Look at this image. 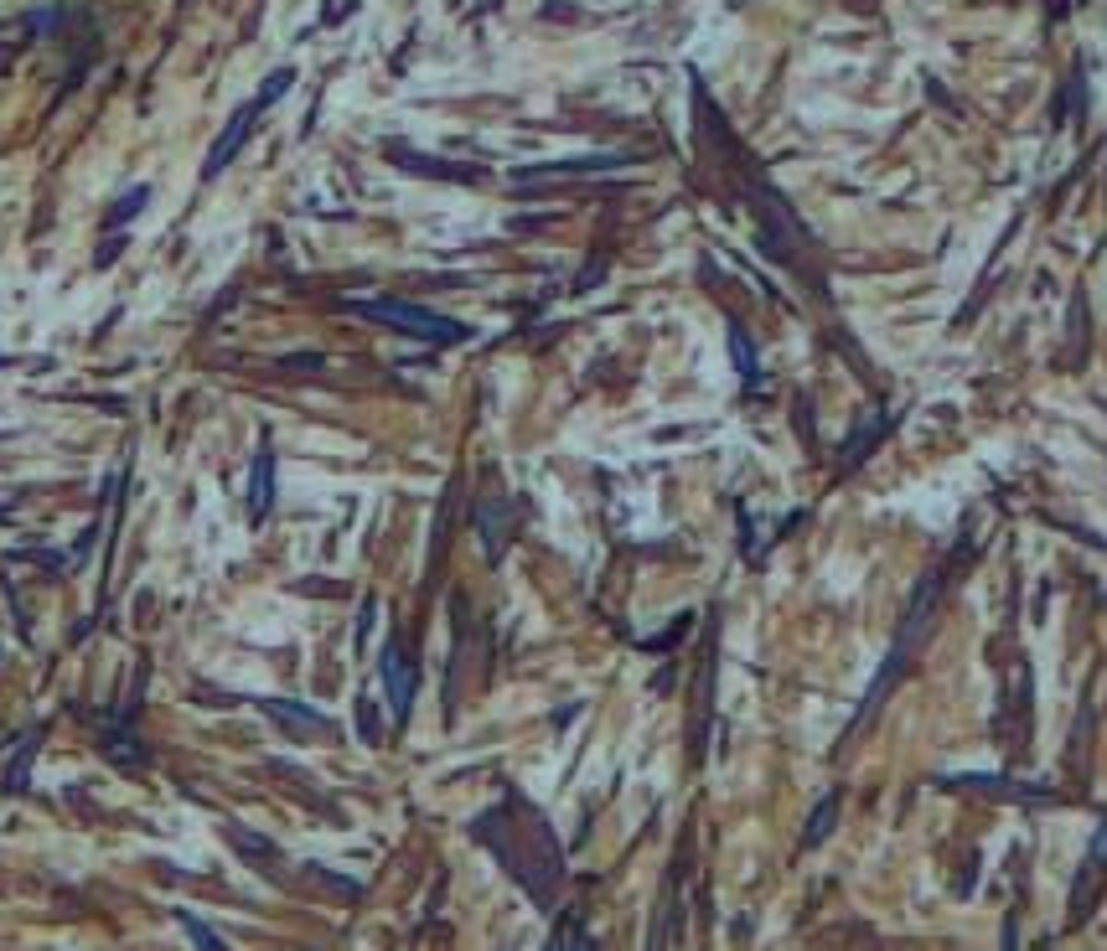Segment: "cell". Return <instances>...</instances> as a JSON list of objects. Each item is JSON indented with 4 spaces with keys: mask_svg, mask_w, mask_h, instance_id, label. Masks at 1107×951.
I'll list each match as a JSON object with an SVG mask.
<instances>
[{
    "mask_svg": "<svg viewBox=\"0 0 1107 951\" xmlns=\"http://www.w3.org/2000/svg\"><path fill=\"white\" fill-rule=\"evenodd\" d=\"M254 119H259V109H254V104H244V109H238V114L228 119V130L218 135V145L207 150V161H202V181H213V176H218V171H223V166L238 156V150H244V140H249V130H254Z\"/></svg>",
    "mask_w": 1107,
    "mask_h": 951,
    "instance_id": "3",
    "label": "cell"
},
{
    "mask_svg": "<svg viewBox=\"0 0 1107 951\" xmlns=\"http://www.w3.org/2000/svg\"><path fill=\"white\" fill-rule=\"evenodd\" d=\"M730 347H735V367L745 383H756V352H751V336H745L740 321H730Z\"/></svg>",
    "mask_w": 1107,
    "mask_h": 951,
    "instance_id": "11",
    "label": "cell"
},
{
    "mask_svg": "<svg viewBox=\"0 0 1107 951\" xmlns=\"http://www.w3.org/2000/svg\"><path fill=\"white\" fill-rule=\"evenodd\" d=\"M394 161L409 166V171H420V176H445V181H476V176H482L476 166H445V161H430V156H409V150H394Z\"/></svg>",
    "mask_w": 1107,
    "mask_h": 951,
    "instance_id": "9",
    "label": "cell"
},
{
    "mask_svg": "<svg viewBox=\"0 0 1107 951\" xmlns=\"http://www.w3.org/2000/svg\"><path fill=\"white\" fill-rule=\"evenodd\" d=\"M999 951H1020V926H1014V915H1004V931H999Z\"/></svg>",
    "mask_w": 1107,
    "mask_h": 951,
    "instance_id": "15",
    "label": "cell"
},
{
    "mask_svg": "<svg viewBox=\"0 0 1107 951\" xmlns=\"http://www.w3.org/2000/svg\"><path fill=\"white\" fill-rule=\"evenodd\" d=\"M575 951H595V936H590V931H580V941H575Z\"/></svg>",
    "mask_w": 1107,
    "mask_h": 951,
    "instance_id": "16",
    "label": "cell"
},
{
    "mask_svg": "<svg viewBox=\"0 0 1107 951\" xmlns=\"http://www.w3.org/2000/svg\"><path fill=\"white\" fill-rule=\"evenodd\" d=\"M145 202H151V187H130L125 197H119V202L109 207V218H104V228H109V233H114V228H125V223L135 218V212H140Z\"/></svg>",
    "mask_w": 1107,
    "mask_h": 951,
    "instance_id": "10",
    "label": "cell"
},
{
    "mask_svg": "<svg viewBox=\"0 0 1107 951\" xmlns=\"http://www.w3.org/2000/svg\"><path fill=\"white\" fill-rule=\"evenodd\" d=\"M839 807H844L839 791H823V796H818L813 817H807V827H802V848H823V843H828V833L839 827Z\"/></svg>",
    "mask_w": 1107,
    "mask_h": 951,
    "instance_id": "8",
    "label": "cell"
},
{
    "mask_svg": "<svg viewBox=\"0 0 1107 951\" xmlns=\"http://www.w3.org/2000/svg\"><path fill=\"white\" fill-rule=\"evenodd\" d=\"M885 429H890V414H864L859 424H854V440L839 450V471H854V466H864V455H870L880 440H885Z\"/></svg>",
    "mask_w": 1107,
    "mask_h": 951,
    "instance_id": "6",
    "label": "cell"
},
{
    "mask_svg": "<svg viewBox=\"0 0 1107 951\" xmlns=\"http://www.w3.org/2000/svg\"><path fill=\"white\" fill-rule=\"evenodd\" d=\"M1097 874H1102V827L1092 833V848L1082 858V874H1076V895H1071V920H1082V910L1097 900Z\"/></svg>",
    "mask_w": 1107,
    "mask_h": 951,
    "instance_id": "7",
    "label": "cell"
},
{
    "mask_svg": "<svg viewBox=\"0 0 1107 951\" xmlns=\"http://www.w3.org/2000/svg\"><path fill=\"white\" fill-rule=\"evenodd\" d=\"M580 931H585V926H580V915H575V910H564V915H559V926L549 931V946H544V951H575Z\"/></svg>",
    "mask_w": 1107,
    "mask_h": 951,
    "instance_id": "12",
    "label": "cell"
},
{
    "mask_svg": "<svg viewBox=\"0 0 1107 951\" xmlns=\"http://www.w3.org/2000/svg\"><path fill=\"white\" fill-rule=\"evenodd\" d=\"M182 926L192 931V941H197L202 951H223V941H213V936H207V926H202V920H197V915H187V910H182Z\"/></svg>",
    "mask_w": 1107,
    "mask_h": 951,
    "instance_id": "14",
    "label": "cell"
},
{
    "mask_svg": "<svg viewBox=\"0 0 1107 951\" xmlns=\"http://www.w3.org/2000/svg\"><path fill=\"white\" fill-rule=\"evenodd\" d=\"M378 678H383V693H388V709L404 724L409 709H414V688H420V667H414L404 641H388L383 657H378Z\"/></svg>",
    "mask_w": 1107,
    "mask_h": 951,
    "instance_id": "2",
    "label": "cell"
},
{
    "mask_svg": "<svg viewBox=\"0 0 1107 951\" xmlns=\"http://www.w3.org/2000/svg\"><path fill=\"white\" fill-rule=\"evenodd\" d=\"M347 311L368 316V321H378V326H394V331H404V336H420V342H430V347H451V342H461V336H466V326L445 321V316L425 311V305H414V300H399V295L347 300Z\"/></svg>",
    "mask_w": 1107,
    "mask_h": 951,
    "instance_id": "1",
    "label": "cell"
},
{
    "mask_svg": "<svg viewBox=\"0 0 1107 951\" xmlns=\"http://www.w3.org/2000/svg\"><path fill=\"white\" fill-rule=\"evenodd\" d=\"M275 507V445L259 440L254 450V481H249V523H264Z\"/></svg>",
    "mask_w": 1107,
    "mask_h": 951,
    "instance_id": "4",
    "label": "cell"
},
{
    "mask_svg": "<svg viewBox=\"0 0 1107 951\" xmlns=\"http://www.w3.org/2000/svg\"><path fill=\"white\" fill-rule=\"evenodd\" d=\"M259 709L269 719H285L290 734H306V740H332V729H326V719L316 709H306V703H285V698H264Z\"/></svg>",
    "mask_w": 1107,
    "mask_h": 951,
    "instance_id": "5",
    "label": "cell"
},
{
    "mask_svg": "<svg viewBox=\"0 0 1107 951\" xmlns=\"http://www.w3.org/2000/svg\"><path fill=\"white\" fill-rule=\"evenodd\" d=\"M290 83H295V73H290V68H280V73H269V78H264V88H259V94H254L249 104H254V109L264 114L269 104H275V99L285 94V88H290Z\"/></svg>",
    "mask_w": 1107,
    "mask_h": 951,
    "instance_id": "13",
    "label": "cell"
},
{
    "mask_svg": "<svg viewBox=\"0 0 1107 951\" xmlns=\"http://www.w3.org/2000/svg\"><path fill=\"white\" fill-rule=\"evenodd\" d=\"M0 512H6V507H0Z\"/></svg>",
    "mask_w": 1107,
    "mask_h": 951,
    "instance_id": "17",
    "label": "cell"
}]
</instances>
